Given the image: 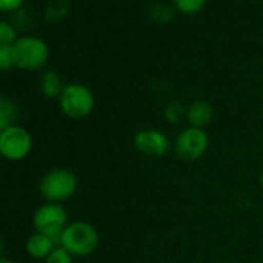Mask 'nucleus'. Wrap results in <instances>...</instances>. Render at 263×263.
<instances>
[{"instance_id": "nucleus-1", "label": "nucleus", "mask_w": 263, "mask_h": 263, "mask_svg": "<svg viewBox=\"0 0 263 263\" xmlns=\"http://www.w3.org/2000/svg\"><path fill=\"white\" fill-rule=\"evenodd\" d=\"M101 243V237L95 224L85 220L70 221L59 237L58 245L67 249L73 257L91 255Z\"/></svg>"}, {"instance_id": "nucleus-2", "label": "nucleus", "mask_w": 263, "mask_h": 263, "mask_svg": "<svg viewBox=\"0 0 263 263\" xmlns=\"http://www.w3.org/2000/svg\"><path fill=\"white\" fill-rule=\"evenodd\" d=\"M78 191L76 175L64 167L51 169L47 172L39 183V192L48 203H65Z\"/></svg>"}, {"instance_id": "nucleus-3", "label": "nucleus", "mask_w": 263, "mask_h": 263, "mask_svg": "<svg viewBox=\"0 0 263 263\" xmlns=\"http://www.w3.org/2000/svg\"><path fill=\"white\" fill-rule=\"evenodd\" d=\"M13 54L16 67L27 71H34L47 64L50 50L45 41L34 36H24L13 44Z\"/></svg>"}, {"instance_id": "nucleus-4", "label": "nucleus", "mask_w": 263, "mask_h": 263, "mask_svg": "<svg viewBox=\"0 0 263 263\" xmlns=\"http://www.w3.org/2000/svg\"><path fill=\"white\" fill-rule=\"evenodd\" d=\"M59 99L62 113L71 119H84L95 108V95L84 84H68L64 87Z\"/></svg>"}, {"instance_id": "nucleus-5", "label": "nucleus", "mask_w": 263, "mask_h": 263, "mask_svg": "<svg viewBox=\"0 0 263 263\" xmlns=\"http://www.w3.org/2000/svg\"><path fill=\"white\" fill-rule=\"evenodd\" d=\"M209 144H211V138L204 128L187 125L177 135L174 143V151L177 157L184 163H194L206 155Z\"/></svg>"}, {"instance_id": "nucleus-6", "label": "nucleus", "mask_w": 263, "mask_h": 263, "mask_svg": "<svg viewBox=\"0 0 263 263\" xmlns=\"http://www.w3.org/2000/svg\"><path fill=\"white\" fill-rule=\"evenodd\" d=\"M67 209L59 203H44L33 214V226L36 232L44 234L56 241H59L61 234L68 224Z\"/></svg>"}, {"instance_id": "nucleus-7", "label": "nucleus", "mask_w": 263, "mask_h": 263, "mask_svg": "<svg viewBox=\"0 0 263 263\" xmlns=\"http://www.w3.org/2000/svg\"><path fill=\"white\" fill-rule=\"evenodd\" d=\"M33 151V137L22 125H11L0 134V155L10 161H22Z\"/></svg>"}, {"instance_id": "nucleus-8", "label": "nucleus", "mask_w": 263, "mask_h": 263, "mask_svg": "<svg viewBox=\"0 0 263 263\" xmlns=\"http://www.w3.org/2000/svg\"><path fill=\"white\" fill-rule=\"evenodd\" d=\"M134 147L146 157L160 158L171 152L172 141L163 130L141 128L134 137Z\"/></svg>"}, {"instance_id": "nucleus-9", "label": "nucleus", "mask_w": 263, "mask_h": 263, "mask_svg": "<svg viewBox=\"0 0 263 263\" xmlns=\"http://www.w3.org/2000/svg\"><path fill=\"white\" fill-rule=\"evenodd\" d=\"M215 115V110L212 107V104L209 101L204 99H197L192 104L187 105L186 110V121L191 127H197V128H204L212 122Z\"/></svg>"}, {"instance_id": "nucleus-10", "label": "nucleus", "mask_w": 263, "mask_h": 263, "mask_svg": "<svg viewBox=\"0 0 263 263\" xmlns=\"http://www.w3.org/2000/svg\"><path fill=\"white\" fill-rule=\"evenodd\" d=\"M58 246V241L44 235V234H39V232H34L31 234L27 241H25V251L30 257L33 258H39V260H45L51 251Z\"/></svg>"}, {"instance_id": "nucleus-11", "label": "nucleus", "mask_w": 263, "mask_h": 263, "mask_svg": "<svg viewBox=\"0 0 263 263\" xmlns=\"http://www.w3.org/2000/svg\"><path fill=\"white\" fill-rule=\"evenodd\" d=\"M64 87L61 74L54 70H47L41 76V91L47 98H59Z\"/></svg>"}, {"instance_id": "nucleus-12", "label": "nucleus", "mask_w": 263, "mask_h": 263, "mask_svg": "<svg viewBox=\"0 0 263 263\" xmlns=\"http://www.w3.org/2000/svg\"><path fill=\"white\" fill-rule=\"evenodd\" d=\"M149 17L154 24L167 25L175 17V7L163 2H155L149 7Z\"/></svg>"}, {"instance_id": "nucleus-13", "label": "nucleus", "mask_w": 263, "mask_h": 263, "mask_svg": "<svg viewBox=\"0 0 263 263\" xmlns=\"http://www.w3.org/2000/svg\"><path fill=\"white\" fill-rule=\"evenodd\" d=\"M16 118H17L16 102L7 96H0V134L8 127L14 125Z\"/></svg>"}, {"instance_id": "nucleus-14", "label": "nucleus", "mask_w": 263, "mask_h": 263, "mask_svg": "<svg viewBox=\"0 0 263 263\" xmlns=\"http://www.w3.org/2000/svg\"><path fill=\"white\" fill-rule=\"evenodd\" d=\"M186 110H187V107H184L181 102L171 101L164 105L163 116H164L166 122H169V124H180L186 119Z\"/></svg>"}, {"instance_id": "nucleus-15", "label": "nucleus", "mask_w": 263, "mask_h": 263, "mask_svg": "<svg viewBox=\"0 0 263 263\" xmlns=\"http://www.w3.org/2000/svg\"><path fill=\"white\" fill-rule=\"evenodd\" d=\"M206 4L208 0H172V5L175 7V10L187 16L198 14L206 7Z\"/></svg>"}, {"instance_id": "nucleus-16", "label": "nucleus", "mask_w": 263, "mask_h": 263, "mask_svg": "<svg viewBox=\"0 0 263 263\" xmlns=\"http://www.w3.org/2000/svg\"><path fill=\"white\" fill-rule=\"evenodd\" d=\"M68 8H70V4L67 2V0H58V5H54V2H51L48 10H47V16H48L50 22L61 21L68 13Z\"/></svg>"}, {"instance_id": "nucleus-17", "label": "nucleus", "mask_w": 263, "mask_h": 263, "mask_svg": "<svg viewBox=\"0 0 263 263\" xmlns=\"http://www.w3.org/2000/svg\"><path fill=\"white\" fill-rule=\"evenodd\" d=\"M16 41L17 36L14 27L7 21H0V45H13Z\"/></svg>"}, {"instance_id": "nucleus-18", "label": "nucleus", "mask_w": 263, "mask_h": 263, "mask_svg": "<svg viewBox=\"0 0 263 263\" xmlns=\"http://www.w3.org/2000/svg\"><path fill=\"white\" fill-rule=\"evenodd\" d=\"M73 258L74 257L67 249H64L61 245H58L51 251V254L45 258V263H73Z\"/></svg>"}, {"instance_id": "nucleus-19", "label": "nucleus", "mask_w": 263, "mask_h": 263, "mask_svg": "<svg viewBox=\"0 0 263 263\" xmlns=\"http://www.w3.org/2000/svg\"><path fill=\"white\" fill-rule=\"evenodd\" d=\"M14 65L13 45H0V71H7Z\"/></svg>"}, {"instance_id": "nucleus-20", "label": "nucleus", "mask_w": 263, "mask_h": 263, "mask_svg": "<svg viewBox=\"0 0 263 263\" xmlns=\"http://www.w3.org/2000/svg\"><path fill=\"white\" fill-rule=\"evenodd\" d=\"M24 0H0V11H14L21 8Z\"/></svg>"}, {"instance_id": "nucleus-21", "label": "nucleus", "mask_w": 263, "mask_h": 263, "mask_svg": "<svg viewBox=\"0 0 263 263\" xmlns=\"http://www.w3.org/2000/svg\"><path fill=\"white\" fill-rule=\"evenodd\" d=\"M258 187H260L261 192H263V169H261V172H260V175H258Z\"/></svg>"}, {"instance_id": "nucleus-22", "label": "nucleus", "mask_w": 263, "mask_h": 263, "mask_svg": "<svg viewBox=\"0 0 263 263\" xmlns=\"http://www.w3.org/2000/svg\"><path fill=\"white\" fill-rule=\"evenodd\" d=\"M0 263H17V261H14L11 258H0Z\"/></svg>"}, {"instance_id": "nucleus-23", "label": "nucleus", "mask_w": 263, "mask_h": 263, "mask_svg": "<svg viewBox=\"0 0 263 263\" xmlns=\"http://www.w3.org/2000/svg\"><path fill=\"white\" fill-rule=\"evenodd\" d=\"M2 254H4V241L0 240V258H4V257H2Z\"/></svg>"}]
</instances>
